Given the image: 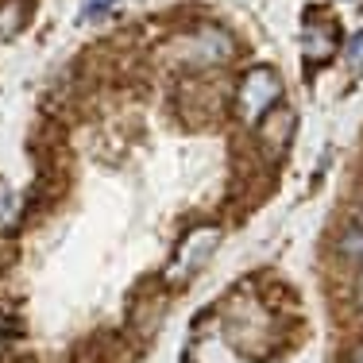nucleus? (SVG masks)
Masks as SVG:
<instances>
[{
  "mask_svg": "<svg viewBox=\"0 0 363 363\" xmlns=\"http://www.w3.org/2000/svg\"><path fill=\"white\" fill-rule=\"evenodd\" d=\"M340 47V28L336 20H306V39H301V50H306V62L317 66V62H328L333 50Z\"/></svg>",
  "mask_w": 363,
  "mask_h": 363,
  "instance_id": "7ed1b4c3",
  "label": "nucleus"
},
{
  "mask_svg": "<svg viewBox=\"0 0 363 363\" xmlns=\"http://www.w3.org/2000/svg\"><path fill=\"white\" fill-rule=\"evenodd\" d=\"M336 255L352 267H363V213H356L336 236Z\"/></svg>",
  "mask_w": 363,
  "mask_h": 363,
  "instance_id": "423d86ee",
  "label": "nucleus"
},
{
  "mask_svg": "<svg viewBox=\"0 0 363 363\" xmlns=\"http://www.w3.org/2000/svg\"><path fill=\"white\" fill-rule=\"evenodd\" d=\"M294 124H298V120H294V112L282 105V101L255 124L259 135H263V143H271V159H282V151H286V143L294 135Z\"/></svg>",
  "mask_w": 363,
  "mask_h": 363,
  "instance_id": "20e7f679",
  "label": "nucleus"
},
{
  "mask_svg": "<svg viewBox=\"0 0 363 363\" xmlns=\"http://www.w3.org/2000/svg\"><path fill=\"white\" fill-rule=\"evenodd\" d=\"M282 101V77L274 66H252L236 85V116L240 124L255 128Z\"/></svg>",
  "mask_w": 363,
  "mask_h": 363,
  "instance_id": "f257e3e1",
  "label": "nucleus"
},
{
  "mask_svg": "<svg viewBox=\"0 0 363 363\" xmlns=\"http://www.w3.org/2000/svg\"><path fill=\"white\" fill-rule=\"evenodd\" d=\"M16 220H20V197L12 194V186H8L4 178H0V232H12Z\"/></svg>",
  "mask_w": 363,
  "mask_h": 363,
  "instance_id": "0eeeda50",
  "label": "nucleus"
},
{
  "mask_svg": "<svg viewBox=\"0 0 363 363\" xmlns=\"http://www.w3.org/2000/svg\"><path fill=\"white\" fill-rule=\"evenodd\" d=\"M189 50H194V55H189L194 66H217L232 55V39H228V31H220V28H201L189 39Z\"/></svg>",
  "mask_w": 363,
  "mask_h": 363,
  "instance_id": "39448f33",
  "label": "nucleus"
},
{
  "mask_svg": "<svg viewBox=\"0 0 363 363\" xmlns=\"http://www.w3.org/2000/svg\"><path fill=\"white\" fill-rule=\"evenodd\" d=\"M348 62H352V70H363V31L348 39Z\"/></svg>",
  "mask_w": 363,
  "mask_h": 363,
  "instance_id": "6e6552de",
  "label": "nucleus"
},
{
  "mask_svg": "<svg viewBox=\"0 0 363 363\" xmlns=\"http://www.w3.org/2000/svg\"><path fill=\"white\" fill-rule=\"evenodd\" d=\"M217 244H220V228H194L178 244V252H174V263H170V282H178V286H182V282H189L205 267V259L217 252Z\"/></svg>",
  "mask_w": 363,
  "mask_h": 363,
  "instance_id": "f03ea898",
  "label": "nucleus"
},
{
  "mask_svg": "<svg viewBox=\"0 0 363 363\" xmlns=\"http://www.w3.org/2000/svg\"><path fill=\"white\" fill-rule=\"evenodd\" d=\"M344 363H363V340H356L348 352H344Z\"/></svg>",
  "mask_w": 363,
  "mask_h": 363,
  "instance_id": "1a4fd4ad",
  "label": "nucleus"
},
{
  "mask_svg": "<svg viewBox=\"0 0 363 363\" xmlns=\"http://www.w3.org/2000/svg\"><path fill=\"white\" fill-rule=\"evenodd\" d=\"M352 294H356V301L363 306V271L356 274V282H352Z\"/></svg>",
  "mask_w": 363,
  "mask_h": 363,
  "instance_id": "9d476101",
  "label": "nucleus"
}]
</instances>
